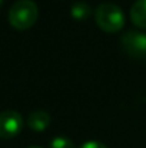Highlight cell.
<instances>
[{
    "label": "cell",
    "instance_id": "cell-1",
    "mask_svg": "<svg viewBox=\"0 0 146 148\" xmlns=\"http://www.w3.org/2000/svg\"><path fill=\"white\" fill-rule=\"evenodd\" d=\"M7 17L12 27L17 30H27L36 23L39 17V7L33 0H17L10 6Z\"/></svg>",
    "mask_w": 146,
    "mask_h": 148
},
{
    "label": "cell",
    "instance_id": "cell-2",
    "mask_svg": "<svg viewBox=\"0 0 146 148\" xmlns=\"http://www.w3.org/2000/svg\"><path fill=\"white\" fill-rule=\"evenodd\" d=\"M95 20L100 30L106 33H116L125 26V13L113 3H102L95 10Z\"/></svg>",
    "mask_w": 146,
    "mask_h": 148
},
{
    "label": "cell",
    "instance_id": "cell-3",
    "mask_svg": "<svg viewBox=\"0 0 146 148\" xmlns=\"http://www.w3.org/2000/svg\"><path fill=\"white\" fill-rule=\"evenodd\" d=\"M23 128V116L13 109L0 112V138L10 140Z\"/></svg>",
    "mask_w": 146,
    "mask_h": 148
},
{
    "label": "cell",
    "instance_id": "cell-4",
    "mask_svg": "<svg viewBox=\"0 0 146 148\" xmlns=\"http://www.w3.org/2000/svg\"><path fill=\"white\" fill-rule=\"evenodd\" d=\"M122 46L126 53L135 58L146 56V33L129 30L122 36Z\"/></svg>",
    "mask_w": 146,
    "mask_h": 148
},
{
    "label": "cell",
    "instance_id": "cell-5",
    "mask_svg": "<svg viewBox=\"0 0 146 148\" xmlns=\"http://www.w3.org/2000/svg\"><path fill=\"white\" fill-rule=\"evenodd\" d=\"M27 125L36 132H42L50 125V115L46 111H35L27 118Z\"/></svg>",
    "mask_w": 146,
    "mask_h": 148
},
{
    "label": "cell",
    "instance_id": "cell-6",
    "mask_svg": "<svg viewBox=\"0 0 146 148\" xmlns=\"http://www.w3.org/2000/svg\"><path fill=\"white\" fill-rule=\"evenodd\" d=\"M132 23L141 29H146V0H138L130 7Z\"/></svg>",
    "mask_w": 146,
    "mask_h": 148
},
{
    "label": "cell",
    "instance_id": "cell-7",
    "mask_svg": "<svg viewBox=\"0 0 146 148\" xmlns=\"http://www.w3.org/2000/svg\"><path fill=\"white\" fill-rule=\"evenodd\" d=\"M70 14L73 19L76 20H86L90 14H92V7L86 3V1H79L75 3L70 9Z\"/></svg>",
    "mask_w": 146,
    "mask_h": 148
},
{
    "label": "cell",
    "instance_id": "cell-8",
    "mask_svg": "<svg viewBox=\"0 0 146 148\" xmlns=\"http://www.w3.org/2000/svg\"><path fill=\"white\" fill-rule=\"evenodd\" d=\"M50 148H75V144L66 137H56L50 141Z\"/></svg>",
    "mask_w": 146,
    "mask_h": 148
},
{
    "label": "cell",
    "instance_id": "cell-9",
    "mask_svg": "<svg viewBox=\"0 0 146 148\" xmlns=\"http://www.w3.org/2000/svg\"><path fill=\"white\" fill-rule=\"evenodd\" d=\"M79 148H107V147H106L105 144L99 143V141H86V143H83Z\"/></svg>",
    "mask_w": 146,
    "mask_h": 148
},
{
    "label": "cell",
    "instance_id": "cell-10",
    "mask_svg": "<svg viewBox=\"0 0 146 148\" xmlns=\"http://www.w3.org/2000/svg\"><path fill=\"white\" fill-rule=\"evenodd\" d=\"M29 148H40V147H29Z\"/></svg>",
    "mask_w": 146,
    "mask_h": 148
},
{
    "label": "cell",
    "instance_id": "cell-11",
    "mask_svg": "<svg viewBox=\"0 0 146 148\" xmlns=\"http://www.w3.org/2000/svg\"><path fill=\"white\" fill-rule=\"evenodd\" d=\"M1 3H3V0H0V6H1Z\"/></svg>",
    "mask_w": 146,
    "mask_h": 148
}]
</instances>
